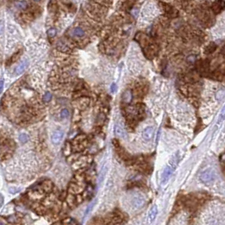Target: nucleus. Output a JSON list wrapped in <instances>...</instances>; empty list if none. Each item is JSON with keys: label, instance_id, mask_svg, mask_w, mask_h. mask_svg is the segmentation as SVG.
Listing matches in <instances>:
<instances>
[{"label": "nucleus", "instance_id": "f257e3e1", "mask_svg": "<svg viewBox=\"0 0 225 225\" xmlns=\"http://www.w3.org/2000/svg\"><path fill=\"white\" fill-rule=\"evenodd\" d=\"M196 67L197 73L202 76L208 77L210 74V62L207 59L196 61Z\"/></svg>", "mask_w": 225, "mask_h": 225}, {"label": "nucleus", "instance_id": "f03ea898", "mask_svg": "<svg viewBox=\"0 0 225 225\" xmlns=\"http://www.w3.org/2000/svg\"><path fill=\"white\" fill-rule=\"evenodd\" d=\"M145 203V198L141 194H135L132 196L130 201V206L133 210L141 208Z\"/></svg>", "mask_w": 225, "mask_h": 225}, {"label": "nucleus", "instance_id": "7ed1b4c3", "mask_svg": "<svg viewBox=\"0 0 225 225\" xmlns=\"http://www.w3.org/2000/svg\"><path fill=\"white\" fill-rule=\"evenodd\" d=\"M210 9L214 15H218L225 9V2H224V1L213 2L211 3Z\"/></svg>", "mask_w": 225, "mask_h": 225}, {"label": "nucleus", "instance_id": "20e7f679", "mask_svg": "<svg viewBox=\"0 0 225 225\" xmlns=\"http://www.w3.org/2000/svg\"><path fill=\"white\" fill-rule=\"evenodd\" d=\"M164 5V9L165 14L170 17V18H176L178 16V10L176 8H174L173 6L168 4V3H162Z\"/></svg>", "mask_w": 225, "mask_h": 225}, {"label": "nucleus", "instance_id": "39448f33", "mask_svg": "<svg viewBox=\"0 0 225 225\" xmlns=\"http://www.w3.org/2000/svg\"><path fill=\"white\" fill-rule=\"evenodd\" d=\"M64 136V133L63 131L61 130H56L52 132L51 137V140L52 142V144H59L60 142L63 140Z\"/></svg>", "mask_w": 225, "mask_h": 225}, {"label": "nucleus", "instance_id": "423d86ee", "mask_svg": "<svg viewBox=\"0 0 225 225\" xmlns=\"http://www.w3.org/2000/svg\"><path fill=\"white\" fill-rule=\"evenodd\" d=\"M201 180L204 183H209L214 180L215 174L212 170H207L201 175Z\"/></svg>", "mask_w": 225, "mask_h": 225}, {"label": "nucleus", "instance_id": "0eeeda50", "mask_svg": "<svg viewBox=\"0 0 225 225\" xmlns=\"http://www.w3.org/2000/svg\"><path fill=\"white\" fill-rule=\"evenodd\" d=\"M153 136H154V128L153 127H147L143 131V133H142V137L144 138V140L148 142L150 141L152 138H153Z\"/></svg>", "mask_w": 225, "mask_h": 225}, {"label": "nucleus", "instance_id": "6e6552de", "mask_svg": "<svg viewBox=\"0 0 225 225\" xmlns=\"http://www.w3.org/2000/svg\"><path fill=\"white\" fill-rule=\"evenodd\" d=\"M28 64H29V63H28L27 60L23 61L20 64H19L16 67V68H15V73L16 75L22 74V73L25 71V69L27 68Z\"/></svg>", "mask_w": 225, "mask_h": 225}, {"label": "nucleus", "instance_id": "1a4fd4ad", "mask_svg": "<svg viewBox=\"0 0 225 225\" xmlns=\"http://www.w3.org/2000/svg\"><path fill=\"white\" fill-rule=\"evenodd\" d=\"M114 132H115V134L117 137H120V138H125L126 135H127L126 132H125V129L123 128V127L121 126L120 124H116L115 129H114Z\"/></svg>", "mask_w": 225, "mask_h": 225}, {"label": "nucleus", "instance_id": "9d476101", "mask_svg": "<svg viewBox=\"0 0 225 225\" xmlns=\"http://www.w3.org/2000/svg\"><path fill=\"white\" fill-rule=\"evenodd\" d=\"M172 171H173V169L170 166H168V167L165 168V170H164V173L162 175V178H161V182L163 184L166 183V181L169 180L170 175L172 174Z\"/></svg>", "mask_w": 225, "mask_h": 225}, {"label": "nucleus", "instance_id": "9b49d317", "mask_svg": "<svg viewBox=\"0 0 225 225\" xmlns=\"http://www.w3.org/2000/svg\"><path fill=\"white\" fill-rule=\"evenodd\" d=\"M57 48L58 51H60L61 52H63V53H69L71 52V49L70 47H68V46L63 42V41H59L57 45Z\"/></svg>", "mask_w": 225, "mask_h": 225}, {"label": "nucleus", "instance_id": "f8f14e48", "mask_svg": "<svg viewBox=\"0 0 225 225\" xmlns=\"http://www.w3.org/2000/svg\"><path fill=\"white\" fill-rule=\"evenodd\" d=\"M72 35L74 37L82 38L85 35V31L82 27H76L72 31Z\"/></svg>", "mask_w": 225, "mask_h": 225}, {"label": "nucleus", "instance_id": "ddd939ff", "mask_svg": "<svg viewBox=\"0 0 225 225\" xmlns=\"http://www.w3.org/2000/svg\"><path fill=\"white\" fill-rule=\"evenodd\" d=\"M157 214H158V208H157L156 205H154V206L152 207V208L150 209V211H149V214H148V218H149V221H150V223H152V222L155 219Z\"/></svg>", "mask_w": 225, "mask_h": 225}, {"label": "nucleus", "instance_id": "4468645a", "mask_svg": "<svg viewBox=\"0 0 225 225\" xmlns=\"http://www.w3.org/2000/svg\"><path fill=\"white\" fill-rule=\"evenodd\" d=\"M217 49V45L214 43V42H211L209 43L208 45L205 47V50H204V52L207 54V55H209V54H212Z\"/></svg>", "mask_w": 225, "mask_h": 225}, {"label": "nucleus", "instance_id": "2eb2a0df", "mask_svg": "<svg viewBox=\"0 0 225 225\" xmlns=\"http://www.w3.org/2000/svg\"><path fill=\"white\" fill-rule=\"evenodd\" d=\"M66 201L68 204L69 207H73L75 203H77V201H76V197L73 194L70 193L67 195V198H66Z\"/></svg>", "mask_w": 225, "mask_h": 225}, {"label": "nucleus", "instance_id": "dca6fc26", "mask_svg": "<svg viewBox=\"0 0 225 225\" xmlns=\"http://www.w3.org/2000/svg\"><path fill=\"white\" fill-rule=\"evenodd\" d=\"M41 186H42V189H43L45 192H51L52 189H53V184H52V182L50 181V180L44 181V182L42 183Z\"/></svg>", "mask_w": 225, "mask_h": 225}, {"label": "nucleus", "instance_id": "f3484780", "mask_svg": "<svg viewBox=\"0 0 225 225\" xmlns=\"http://www.w3.org/2000/svg\"><path fill=\"white\" fill-rule=\"evenodd\" d=\"M132 99V95L131 93L130 90H126L123 95H122V100L125 102V103H130Z\"/></svg>", "mask_w": 225, "mask_h": 225}, {"label": "nucleus", "instance_id": "a211bd4d", "mask_svg": "<svg viewBox=\"0 0 225 225\" xmlns=\"http://www.w3.org/2000/svg\"><path fill=\"white\" fill-rule=\"evenodd\" d=\"M106 172H107V166L105 165V166L101 169V172H100V175H99V180H98V182H99V185L103 182V180H104V179H105V175H106Z\"/></svg>", "mask_w": 225, "mask_h": 225}, {"label": "nucleus", "instance_id": "6ab92c4d", "mask_svg": "<svg viewBox=\"0 0 225 225\" xmlns=\"http://www.w3.org/2000/svg\"><path fill=\"white\" fill-rule=\"evenodd\" d=\"M19 141H20L22 144H25V143H26V142L28 141L29 138H28V136H27L25 133H21V134L19 135Z\"/></svg>", "mask_w": 225, "mask_h": 225}, {"label": "nucleus", "instance_id": "aec40b11", "mask_svg": "<svg viewBox=\"0 0 225 225\" xmlns=\"http://www.w3.org/2000/svg\"><path fill=\"white\" fill-rule=\"evenodd\" d=\"M51 98H52L51 94L50 92H47V93H45V95H43V101L46 102V103H48V102L51 101Z\"/></svg>", "mask_w": 225, "mask_h": 225}, {"label": "nucleus", "instance_id": "412c9836", "mask_svg": "<svg viewBox=\"0 0 225 225\" xmlns=\"http://www.w3.org/2000/svg\"><path fill=\"white\" fill-rule=\"evenodd\" d=\"M94 206H95V202H92L91 204H89V205L88 206V208H87L86 211H85V213H84V215H83V218H85L87 217V215L89 213V212L92 210V208H93Z\"/></svg>", "mask_w": 225, "mask_h": 225}, {"label": "nucleus", "instance_id": "4be33fe9", "mask_svg": "<svg viewBox=\"0 0 225 225\" xmlns=\"http://www.w3.org/2000/svg\"><path fill=\"white\" fill-rule=\"evenodd\" d=\"M57 34V30L54 28H51L47 31V35L49 37H54Z\"/></svg>", "mask_w": 225, "mask_h": 225}, {"label": "nucleus", "instance_id": "5701e85b", "mask_svg": "<svg viewBox=\"0 0 225 225\" xmlns=\"http://www.w3.org/2000/svg\"><path fill=\"white\" fill-rule=\"evenodd\" d=\"M69 116V111L67 110V109H63L62 111H61V114H60V116L62 119H65V118H67Z\"/></svg>", "mask_w": 225, "mask_h": 225}, {"label": "nucleus", "instance_id": "b1692460", "mask_svg": "<svg viewBox=\"0 0 225 225\" xmlns=\"http://www.w3.org/2000/svg\"><path fill=\"white\" fill-rule=\"evenodd\" d=\"M17 6L20 9H25V7H27V3L26 2H18L16 3Z\"/></svg>", "mask_w": 225, "mask_h": 225}, {"label": "nucleus", "instance_id": "393cba45", "mask_svg": "<svg viewBox=\"0 0 225 225\" xmlns=\"http://www.w3.org/2000/svg\"><path fill=\"white\" fill-rule=\"evenodd\" d=\"M19 53H16V54H15V56H13L9 61H10L11 63H13V62H15V60H16V59H18V58H19Z\"/></svg>", "mask_w": 225, "mask_h": 225}, {"label": "nucleus", "instance_id": "a878e982", "mask_svg": "<svg viewBox=\"0 0 225 225\" xmlns=\"http://www.w3.org/2000/svg\"><path fill=\"white\" fill-rule=\"evenodd\" d=\"M3 80L2 79L1 80V90L3 91Z\"/></svg>", "mask_w": 225, "mask_h": 225}, {"label": "nucleus", "instance_id": "bb28decb", "mask_svg": "<svg viewBox=\"0 0 225 225\" xmlns=\"http://www.w3.org/2000/svg\"><path fill=\"white\" fill-rule=\"evenodd\" d=\"M3 196H1V206H3Z\"/></svg>", "mask_w": 225, "mask_h": 225}, {"label": "nucleus", "instance_id": "cd10ccee", "mask_svg": "<svg viewBox=\"0 0 225 225\" xmlns=\"http://www.w3.org/2000/svg\"><path fill=\"white\" fill-rule=\"evenodd\" d=\"M68 225H77V224H75L74 222H73V221L71 220V221H70V223L68 224Z\"/></svg>", "mask_w": 225, "mask_h": 225}, {"label": "nucleus", "instance_id": "c85d7f7f", "mask_svg": "<svg viewBox=\"0 0 225 225\" xmlns=\"http://www.w3.org/2000/svg\"><path fill=\"white\" fill-rule=\"evenodd\" d=\"M0 225H3V224H0Z\"/></svg>", "mask_w": 225, "mask_h": 225}]
</instances>
